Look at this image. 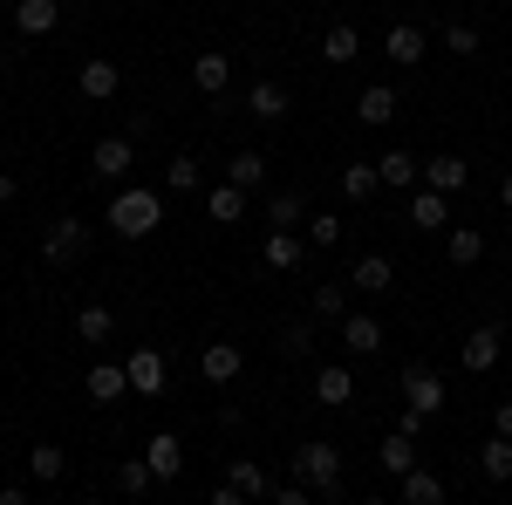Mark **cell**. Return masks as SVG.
<instances>
[{
  "instance_id": "5b68a950",
  "label": "cell",
  "mask_w": 512,
  "mask_h": 505,
  "mask_svg": "<svg viewBox=\"0 0 512 505\" xmlns=\"http://www.w3.org/2000/svg\"><path fill=\"white\" fill-rule=\"evenodd\" d=\"M458 362H465L472 376H492V369L506 362V328H499V321H492V328H472L465 349H458Z\"/></svg>"
},
{
  "instance_id": "6da1fadb",
  "label": "cell",
  "mask_w": 512,
  "mask_h": 505,
  "mask_svg": "<svg viewBox=\"0 0 512 505\" xmlns=\"http://www.w3.org/2000/svg\"><path fill=\"white\" fill-rule=\"evenodd\" d=\"M103 219H110V233L144 239V233H158V226H164V198L144 192V185H123V192L103 205Z\"/></svg>"
},
{
  "instance_id": "8fae6325",
  "label": "cell",
  "mask_w": 512,
  "mask_h": 505,
  "mask_svg": "<svg viewBox=\"0 0 512 505\" xmlns=\"http://www.w3.org/2000/svg\"><path fill=\"white\" fill-rule=\"evenodd\" d=\"M410 226H417V233H444V226H451V198L431 192V185H417V192H410Z\"/></svg>"
},
{
  "instance_id": "4fadbf2b",
  "label": "cell",
  "mask_w": 512,
  "mask_h": 505,
  "mask_svg": "<svg viewBox=\"0 0 512 505\" xmlns=\"http://www.w3.org/2000/svg\"><path fill=\"white\" fill-rule=\"evenodd\" d=\"M390 280H396V260L390 253H362L349 267V287L355 294H390Z\"/></svg>"
},
{
  "instance_id": "c3c4849f",
  "label": "cell",
  "mask_w": 512,
  "mask_h": 505,
  "mask_svg": "<svg viewBox=\"0 0 512 505\" xmlns=\"http://www.w3.org/2000/svg\"><path fill=\"white\" fill-rule=\"evenodd\" d=\"M362 505H390V499H362Z\"/></svg>"
},
{
  "instance_id": "cb8c5ba5",
  "label": "cell",
  "mask_w": 512,
  "mask_h": 505,
  "mask_svg": "<svg viewBox=\"0 0 512 505\" xmlns=\"http://www.w3.org/2000/svg\"><path fill=\"white\" fill-rule=\"evenodd\" d=\"M246 110H253L260 123H280L287 110H294V96H287L280 82H253V89H246Z\"/></svg>"
},
{
  "instance_id": "2e32d148",
  "label": "cell",
  "mask_w": 512,
  "mask_h": 505,
  "mask_svg": "<svg viewBox=\"0 0 512 505\" xmlns=\"http://www.w3.org/2000/svg\"><path fill=\"white\" fill-rule=\"evenodd\" d=\"M62 0H14V35H55Z\"/></svg>"
},
{
  "instance_id": "60d3db41",
  "label": "cell",
  "mask_w": 512,
  "mask_h": 505,
  "mask_svg": "<svg viewBox=\"0 0 512 505\" xmlns=\"http://www.w3.org/2000/svg\"><path fill=\"white\" fill-rule=\"evenodd\" d=\"M280 349L308 355V349H315V321H287V328H280Z\"/></svg>"
},
{
  "instance_id": "603a6c76",
  "label": "cell",
  "mask_w": 512,
  "mask_h": 505,
  "mask_svg": "<svg viewBox=\"0 0 512 505\" xmlns=\"http://www.w3.org/2000/svg\"><path fill=\"white\" fill-rule=\"evenodd\" d=\"M123 369H130V389H137V396H158L164 389V355L158 349H130Z\"/></svg>"
},
{
  "instance_id": "7402d4cb",
  "label": "cell",
  "mask_w": 512,
  "mask_h": 505,
  "mask_svg": "<svg viewBox=\"0 0 512 505\" xmlns=\"http://www.w3.org/2000/svg\"><path fill=\"white\" fill-rule=\"evenodd\" d=\"M376 465L390 471V478H403V471H417V437H410V430H390V437L376 444Z\"/></svg>"
},
{
  "instance_id": "277c9868",
  "label": "cell",
  "mask_w": 512,
  "mask_h": 505,
  "mask_svg": "<svg viewBox=\"0 0 512 505\" xmlns=\"http://www.w3.org/2000/svg\"><path fill=\"white\" fill-rule=\"evenodd\" d=\"M82 253H89V219H76V212H62L48 233H41V260L48 267H76Z\"/></svg>"
},
{
  "instance_id": "d590c367",
  "label": "cell",
  "mask_w": 512,
  "mask_h": 505,
  "mask_svg": "<svg viewBox=\"0 0 512 505\" xmlns=\"http://www.w3.org/2000/svg\"><path fill=\"white\" fill-rule=\"evenodd\" d=\"M342 314H349V287H342V280L315 287V321H342Z\"/></svg>"
},
{
  "instance_id": "ab89813d",
  "label": "cell",
  "mask_w": 512,
  "mask_h": 505,
  "mask_svg": "<svg viewBox=\"0 0 512 505\" xmlns=\"http://www.w3.org/2000/svg\"><path fill=\"white\" fill-rule=\"evenodd\" d=\"M308 246H342V219L335 212H315L308 219Z\"/></svg>"
},
{
  "instance_id": "f35d334b",
  "label": "cell",
  "mask_w": 512,
  "mask_h": 505,
  "mask_svg": "<svg viewBox=\"0 0 512 505\" xmlns=\"http://www.w3.org/2000/svg\"><path fill=\"white\" fill-rule=\"evenodd\" d=\"M151 485H158V478H151V465H144V458H130V465L117 471V492H130V499H144Z\"/></svg>"
},
{
  "instance_id": "e575fe53",
  "label": "cell",
  "mask_w": 512,
  "mask_h": 505,
  "mask_svg": "<svg viewBox=\"0 0 512 505\" xmlns=\"http://www.w3.org/2000/svg\"><path fill=\"white\" fill-rule=\"evenodd\" d=\"M301 219H308V198H294V192L267 198V226H274V233H294Z\"/></svg>"
},
{
  "instance_id": "681fc988",
  "label": "cell",
  "mask_w": 512,
  "mask_h": 505,
  "mask_svg": "<svg viewBox=\"0 0 512 505\" xmlns=\"http://www.w3.org/2000/svg\"><path fill=\"white\" fill-rule=\"evenodd\" d=\"M0 7H14V0H0Z\"/></svg>"
},
{
  "instance_id": "74e56055",
  "label": "cell",
  "mask_w": 512,
  "mask_h": 505,
  "mask_svg": "<svg viewBox=\"0 0 512 505\" xmlns=\"http://www.w3.org/2000/svg\"><path fill=\"white\" fill-rule=\"evenodd\" d=\"M437 41H444L458 62H465V55H478V28H465V21H444V28H437Z\"/></svg>"
},
{
  "instance_id": "52a82bcc",
  "label": "cell",
  "mask_w": 512,
  "mask_h": 505,
  "mask_svg": "<svg viewBox=\"0 0 512 505\" xmlns=\"http://www.w3.org/2000/svg\"><path fill=\"white\" fill-rule=\"evenodd\" d=\"M130 164H137V144H130V137H96V151H89V171H96L103 185L130 178Z\"/></svg>"
},
{
  "instance_id": "ffe728a7",
  "label": "cell",
  "mask_w": 512,
  "mask_h": 505,
  "mask_svg": "<svg viewBox=\"0 0 512 505\" xmlns=\"http://www.w3.org/2000/svg\"><path fill=\"white\" fill-rule=\"evenodd\" d=\"M198 376L219 383V389H233L239 383V349H233V342H212V349L198 355Z\"/></svg>"
},
{
  "instance_id": "ee69618b",
  "label": "cell",
  "mask_w": 512,
  "mask_h": 505,
  "mask_svg": "<svg viewBox=\"0 0 512 505\" xmlns=\"http://www.w3.org/2000/svg\"><path fill=\"white\" fill-rule=\"evenodd\" d=\"M0 505H28V485H0Z\"/></svg>"
},
{
  "instance_id": "f1b7e54d",
  "label": "cell",
  "mask_w": 512,
  "mask_h": 505,
  "mask_svg": "<svg viewBox=\"0 0 512 505\" xmlns=\"http://www.w3.org/2000/svg\"><path fill=\"white\" fill-rule=\"evenodd\" d=\"M376 178H383V185H396V192H410V185L424 178V164H417L410 151H383V164H376Z\"/></svg>"
},
{
  "instance_id": "30bf717a",
  "label": "cell",
  "mask_w": 512,
  "mask_h": 505,
  "mask_svg": "<svg viewBox=\"0 0 512 505\" xmlns=\"http://www.w3.org/2000/svg\"><path fill=\"white\" fill-rule=\"evenodd\" d=\"M76 89L89 96V103H110V96L123 89V69L110 62V55H96V62H82V69H76Z\"/></svg>"
},
{
  "instance_id": "5bb4252c",
  "label": "cell",
  "mask_w": 512,
  "mask_h": 505,
  "mask_svg": "<svg viewBox=\"0 0 512 505\" xmlns=\"http://www.w3.org/2000/svg\"><path fill=\"white\" fill-rule=\"evenodd\" d=\"M342 349H349V355H376V349H383V321L362 314V308H349V314H342Z\"/></svg>"
},
{
  "instance_id": "9a60e30c",
  "label": "cell",
  "mask_w": 512,
  "mask_h": 505,
  "mask_svg": "<svg viewBox=\"0 0 512 505\" xmlns=\"http://www.w3.org/2000/svg\"><path fill=\"white\" fill-rule=\"evenodd\" d=\"M308 260V239L301 233H267V246H260V267L267 273H294Z\"/></svg>"
},
{
  "instance_id": "ac0fdd59",
  "label": "cell",
  "mask_w": 512,
  "mask_h": 505,
  "mask_svg": "<svg viewBox=\"0 0 512 505\" xmlns=\"http://www.w3.org/2000/svg\"><path fill=\"white\" fill-rule=\"evenodd\" d=\"M192 89H205V96H219V89H233V55H219V48H205L192 62Z\"/></svg>"
},
{
  "instance_id": "8d00e7d4",
  "label": "cell",
  "mask_w": 512,
  "mask_h": 505,
  "mask_svg": "<svg viewBox=\"0 0 512 505\" xmlns=\"http://www.w3.org/2000/svg\"><path fill=\"white\" fill-rule=\"evenodd\" d=\"M342 192H349V198H376V192H383L376 164H349V171H342Z\"/></svg>"
},
{
  "instance_id": "4316f807",
  "label": "cell",
  "mask_w": 512,
  "mask_h": 505,
  "mask_svg": "<svg viewBox=\"0 0 512 505\" xmlns=\"http://www.w3.org/2000/svg\"><path fill=\"white\" fill-rule=\"evenodd\" d=\"M444 260H451V267H478V260H485V233H478V226H451Z\"/></svg>"
},
{
  "instance_id": "b9f144b4",
  "label": "cell",
  "mask_w": 512,
  "mask_h": 505,
  "mask_svg": "<svg viewBox=\"0 0 512 505\" xmlns=\"http://www.w3.org/2000/svg\"><path fill=\"white\" fill-rule=\"evenodd\" d=\"M274 505H315V485H301V478H287V485H274Z\"/></svg>"
},
{
  "instance_id": "bcb514c9",
  "label": "cell",
  "mask_w": 512,
  "mask_h": 505,
  "mask_svg": "<svg viewBox=\"0 0 512 505\" xmlns=\"http://www.w3.org/2000/svg\"><path fill=\"white\" fill-rule=\"evenodd\" d=\"M14 192H21V178H7V171H0V205H7Z\"/></svg>"
},
{
  "instance_id": "e0dca14e",
  "label": "cell",
  "mask_w": 512,
  "mask_h": 505,
  "mask_svg": "<svg viewBox=\"0 0 512 505\" xmlns=\"http://www.w3.org/2000/svg\"><path fill=\"white\" fill-rule=\"evenodd\" d=\"M396 117V89L390 82H369L362 96H355V123H369V130H383Z\"/></svg>"
},
{
  "instance_id": "f6af8a7d",
  "label": "cell",
  "mask_w": 512,
  "mask_h": 505,
  "mask_svg": "<svg viewBox=\"0 0 512 505\" xmlns=\"http://www.w3.org/2000/svg\"><path fill=\"white\" fill-rule=\"evenodd\" d=\"M205 505H246V499H239L233 485H219V492H212V499H205Z\"/></svg>"
},
{
  "instance_id": "d4e9b609",
  "label": "cell",
  "mask_w": 512,
  "mask_h": 505,
  "mask_svg": "<svg viewBox=\"0 0 512 505\" xmlns=\"http://www.w3.org/2000/svg\"><path fill=\"white\" fill-rule=\"evenodd\" d=\"M226 185L260 192V185H267V157H260V151H233V157H226Z\"/></svg>"
},
{
  "instance_id": "4dcf8cb0",
  "label": "cell",
  "mask_w": 512,
  "mask_h": 505,
  "mask_svg": "<svg viewBox=\"0 0 512 505\" xmlns=\"http://www.w3.org/2000/svg\"><path fill=\"white\" fill-rule=\"evenodd\" d=\"M403 505H444V478L437 471H403Z\"/></svg>"
},
{
  "instance_id": "f546056e",
  "label": "cell",
  "mask_w": 512,
  "mask_h": 505,
  "mask_svg": "<svg viewBox=\"0 0 512 505\" xmlns=\"http://www.w3.org/2000/svg\"><path fill=\"white\" fill-rule=\"evenodd\" d=\"M355 55H362V35H355L349 21H335V28L321 35V62H335V69H342V62H355Z\"/></svg>"
},
{
  "instance_id": "d6986e66",
  "label": "cell",
  "mask_w": 512,
  "mask_h": 505,
  "mask_svg": "<svg viewBox=\"0 0 512 505\" xmlns=\"http://www.w3.org/2000/svg\"><path fill=\"white\" fill-rule=\"evenodd\" d=\"M226 485H233L239 499H274V478H267V465H253V458H233L226 465Z\"/></svg>"
},
{
  "instance_id": "7a4b0ae2",
  "label": "cell",
  "mask_w": 512,
  "mask_h": 505,
  "mask_svg": "<svg viewBox=\"0 0 512 505\" xmlns=\"http://www.w3.org/2000/svg\"><path fill=\"white\" fill-rule=\"evenodd\" d=\"M437 410H444V376H437L431 362H403V430L417 437Z\"/></svg>"
},
{
  "instance_id": "1f68e13d",
  "label": "cell",
  "mask_w": 512,
  "mask_h": 505,
  "mask_svg": "<svg viewBox=\"0 0 512 505\" xmlns=\"http://www.w3.org/2000/svg\"><path fill=\"white\" fill-rule=\"evenodd\" d=\"M478 471H485L492 485H506V478H512V437H485V451H478Z\"/></svg>"
},
{
  "instance_id": "7c38bea8",
  "label": "cell",
  "mask_w": 512,
  "mask_h": 505,
  "mask_svg": "<svg viewBox=\"0 0 512 505\" xmlns=\"http://www.w3.org/2000/svg\"><path fill=\"white\" fill-rule=\"evenodd\" d=\"M424 48H431V35H424V28H410V21H396L390 35H383V55H390L396 69H417V62H424Z\"/></svg>"
},
{
  "instance_id": "7dc6e473",
  "label": "cell",
  "mask_w": 512,
  "mask_h": 505,
  "mask_svg": "<svg viewBox=\"0 0 512 505\" xmlns=\"http://www.w3.org/2000/svg\"><path fill=\"white\" fill-rule=\"evenodd\" d=\"M499 205H506V219H512V178H506V185H499Z\"/></svg>"
},
{
  "instance_id": "836d02e7",
  "label": "cell",
  "mask_w": 512,
  "mask_h": 505,
  "mask_svg": "<svg viewBox=\"0 0 512 505\" xmlns=\"http://www.w3.org/2000/svg\"><path fill=\"white\" fill-rule=\"evenodd\" d=\"M164 185H171V192H205V171H198V157H192V151H178L171 164H164Z\"/></svg>"
},
{
  "instance_id": "44dd1931",
  "label": "cell",
  "mask_w": 512,
  "mask_h": 505,
  "mask_svg": "<svg viewBox=\"0 0 512 505\" xmlns=\"http://www.w3.org/2000/svg\"><path fill=\"white\" fill-rule=\"evenodd\" d=\"M82 389H89V403H117L123 389H130V369H123V362H96V369L82 376Z\"/></svg>"
},
{
  "instance_id": "9c48e42d",
  "label": "cell",
  "mask_w": 512,
  "mask_h": 505,
  "mask_svg": "<svg viewBox=\"0 0 512 505\" xmlns=\"http://www.w3.org/2000/svg\"><path fill=\"white\" fill-rule=\"evenodd\" d=\"M424 185H431V192H465V185H472V164H465V157L458 151H431L424 157Z\"/></svg>"
},
{
  "instance_id": "484cf974",
  "label": "cell",
  "mask_w": 512,
  "mask_h": 505,
  "mask_svg": "<svg viewBox=\"0 0 512 505\" xmlns=\"http://www.w3.org/2000/svg\"><path fill=\"white\" fill-rule=\"evenodd\" d=\"M110 335H117V314L110 308H76V342L82 349H103Z\"/></svg>"
},
{
  "instance_id": "d6a6232c",
  "label": "cell",
  "mask_w": 512,
  "mask_h": 505,
  "mask_svg": "<svg viewBox=\"0 0 512 505\" xmlns=\"http://www.w3.org/2000/svg\"><path fill=\"white\" fill-rule=\"evenodd\" d=\"M198 198H205V212H212L219 226H233L239 212H246V192H239V185H212V192H198Z\"/></svg>"
},
{
  "instance_id": "3957f363",
  "label": "cell",
  "mask_w": 512,
  "mask_h": 505,
  "mask_svg": "<svg viewBox=\"0 0 512 505\" xmlns=\"http://www.w3.org/2000/svg\"><path fill=\"white\" fill-rule=\"evenodd\" d=\"M342 451H335V444H328V437H308V444H301V451H294V478H301V485H315V499H335V492H342Z\"/></svg>"
},
{
  "instance_id": "8992f818",
  "label": "cell",
  "mask_w": 512,
  "mask_h": 505,
  "mask_svg": "<svg viewBox=\"0 0 512 505\" xmlns=\"http://www.w3.org/2000/svg\"><path fill=\"white\" fill-rule=\"evenodd\" d=\"M144 465H151V478H158V485L185 478V437H178V430H151V444H144Z\"/></svg>"
},
{
  "instance_id": "83f0119b",
  "label": "cell",
  "mask_w": 512,
  "mask_h": 505,
  "mask_svg": "<svg viewBox=\"0 0 512 505\" xmlns=\"http://www.w3.org/2000/svg\"><path fill=\"white\" fill-rule=\"evenodd\" d=\"M28 478H35V485L69 478V451H62V444H35V451H28Z\"/></svg>"
},
{
  "instance_id": "7bdbcfd3",
  "label": "cell",
  "mask_w": 512,
  "mask_h": 505,
  "mask_svg": "<svg viewBox=\"0 0 512 505\" xmlns=\"http://www.w3.org/2000/svg\"><path fill=\"white\" fill-rule=\"evenodd\" d=\"M492 437H512V403H499V410H492Z\"/></svg>"
},
{
  "instance_id": "ba28073f",
  "label": "cell",
  "mask_w": 512,
  "mask_h": 505,
  "mask_svg": "<svg viewBox=\"0 0 512 505\" xmlns=\"http://www.w3.org/2000/svg\"><path fill=\"white\" fill-rule=\"evenodd\" d=\"M315 403L321 410H349L355 403V369L349 362H321L315 369Z\"/></svg>"
}]
</instances>
